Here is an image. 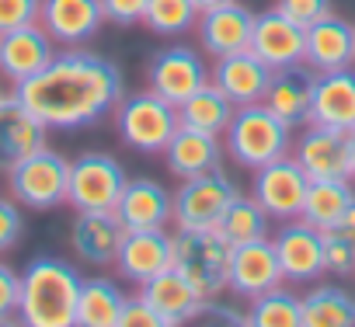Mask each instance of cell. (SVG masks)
I'll return each instance as SVG.
<instances>
[{
  "label": "cell",
  "instance_id": "cell-10",
  "mask_svg": "<svg viewBox=\"0 0 355 327\" xmlns=\"http://www.w3.org/2000/svg\"><path fill=\"white\" fill-rule=\"evenodd\" d=\"M202 84H209V67L199 49L189 46H171L160 49L146 67V87L171 105H182L189 94H196Z\"/></svg>",
  "mask_w": 355,
  "mask_h": 327
},
{
  "label": "cell",
  "instance_id": "cell-39",
  "mask_svg": "<svg viewBox=\"0 0 355 327\" xmlns=\"http://www.w3.org/2000/svg\"><path fill=\"white\" fill-rule=\"evenodd\" d=\"M25 237V216L15 199L0 195V251H11Z\"/></svg>",
  "mask_w": 355,
  "mask_h": 327
},
{
  "label": "cell",
  "instance_id": "cell-40",
  "mask_svg": "<svg viewBox=\"0 0 355 327\" xmlns=\"http://www.w3.org/2000/svg\"><path fill=\"white\" fill-rule=\"evenodd\" d=\"M146 4L150 0H101V11H105V21L119 28H132V25H143Z\"/></svg>",
  "mask_w": 355,
  "mask_h": 327
},
{
  "label": "cell",
  "instance_id": "cell-42",
  "mask_svg": "<svg viewBox=\"0 0 355 327\" xmlns=\"http://www.w3.org/2000/svg\"><path fill=\"white\" fill-rule=\"evenodd\" d=\"M334 227H341V230H348V233H355V195H352V202L345 206V213H341V220H338Z\"/></svg>",
  "mask_w": 355,
  "mask_h": 327
},
{
  "label": "cell",
  "instance_id": "cell-31",
  "mask_svg": "<svg viewBox=\"0 0 355 327\" xmlns=\"http://www.w3.org/2000/svg\"><path fill=\"white\" fill-rule=\"evenodd\" d=\"M352 178H317L310 182L306 188V199H303V220L313 223V227H334L345 213V206L352 202Z\"/></svg>",
  "mask_w": 355,
  "mask_h": 327
},
{
  "label": "cell",
  "instance_id": "cell-22",
  "mask_svg": "<svg viewBox=\"0 0 355 327\" xmlns=\"http://www.w3.org/2000/svg\"><path fill=\"white\" fill-rule=\"evenodd\" d=\"M303 63L313 73H331V70H348L355 67V25L338 18L334 11L306 28V53Z\"/></svg>",
  "mask_w": 355,
  "mask_h": 327
},
{
  "label": "cell",
  "instance_id": "cell-8",
  "mask_svg": "<svg viewBox=\"0 0 355 327\" xmlns=\"http://www.w3.org/2000/svg\"><path fill=\"white\" fill-rule=\"evenodd\" d=\"M125 185H129V175L112 153L87 150L77 160H70L67 202L77 213H84V209H115Z\"/></svg>",
  "mask_w": 355,
  "mask_h": 327
},
{
  "label": "cell",
  "instance_id": "cell-23",
  "mask_svg": "<svg viewBox=\"0 0 355 327\" xmlns=\"http://www.w3.org/2000/svg\"><path fill=\"white\" fill-rule=\"evenodd\" d=\"M310 125L355 132V67L317 73L313 101H310Z\"/></svg>",
  "mask_w": 355,
  "mask_h": 327
},
{
  "label": "cell",
  "instance_id": "cell-12",
  "mask_svg": "<svg viewBox=\"0 0 355 327\" xmlns=\"http://www.w3.org/2000/svg\"><path fill=\"white\" fill-rule=\"evenodd\" d=\"M122 240L125 227L115 209H84L70 223V247L91 268H112L119 261Z\"/></svg>",
  "mask_w": 355,
  "mask_h": 327
},
{
  "label": "cell",
  "instance_id": "cell-26",
  "mask_svg": "<svg viewBox=\"0 0 355 327\" xmlns=\"http://www.w3.org/2000/svg\"><path fill=\"white\" fill-rule=\"evenodd\" d=\"M139 292H143V299L157 310V317H160L164 327H178V324L196 320V313H199V306H202V296L189 285V279H185L182 272H174V268H167V272L146 279V282L139 285Z\"/></svg>",
  "mask_w": 355,
  "mask_h": 327
},
{
  "label": "cell",
  "instance_id": "cell-38",
  "mask_svg": "<svg viewBox=\"0 0 355 327\" xmlns=\"http://www.w3.org/2000/svg\"><path fill=\"white\" fill-rule=\"evenodd\" d=\"M275 8L286 18H293L296 25L310 28L313 21H320V18L331 15V0H275Z\"/></svg>",
  "mask_w": 355,
  "mask_h": 327
},
{
  "label": "cell",
  "instance_id": "cell-28",
  "mask_svg": "<svg viewBox=\"0 0 355 327\" xmlns=\"http://www.w3.org/2000/svg\"><path fill=\"white\" fill-rule=\"evenodd\" d=\"M125 306V292L119 282L94 275L80 282V296H77V327H119Z\"/></svg>",
  "mask_w": 355,
  "mask_h": 327
},
{
  "label": "cell",
  "instance_id": "cell-1",
  "mask_svg": "<svg viewBox=\"0 0 355 327\" xmlns=\"http://www.w3.org/2000/svg\"><path fill=\"white\" fill-rule=\"evenodd\" d=\"M15 94L46 129L67 132L112 115L125 98V77L119 63L80 46H67V53H56L46 70L15 84Z\"/></svg>",
  "mask_w": 355,
  "mask_h": 327
},
{
  "label": "cell",
  "instance_id": "cell-43",
  "mask_svg": "<svg viewBox=\"0 0 355 327\" xmlns=\"http://www.w3.org/2000/svg\"><path fill=\"white\" fill-rule=\"evenodd\" d=\"M199 4V11H213V8H223V4H230V0H196Z\"/></svg>",
  "mask_w": 355,
  "mask_h": 327
},
{
  "label": "cell",
  "instance_id": "cell-7",
  "mask_svg": "<svg viewBox=\"0 0 355 327\" xmlns=\"http://www.w3.org/2000/svg\"><path fill=\"white\" fill-rule=\"evenodd\" d=\"M237 192H241L237 182L223 168H213L206 175L185 178L182 188L174 192L171 220L178 223V230H216L223 209L234 202Z\"/></svg>",
  "mask_w": 355,
  "mask_h": 327
},
{
  "label": "cell",
  "instance_id": "cell-18",
  "mask_svg": "<svg viewBox=\"0 0 355 327\" xmlns=\"http://www.w3.org/2000/svg\"><path fill=\"white\" fill-rule=\"evenodd\" d=\"M39 25L53 35L56 46H84L101 32L105 11L101 0H42Z\"/></svg>",
  "mask_w": 355,
  "mask_h": 327
},
{
  "label": "cell",
  "instance_id": "cell-44",
  "mask_svg": "<svg viewBox=\"0 0 355 327\" xmlns=\"http://www.w3.org/2000/svg\"><path fill=\"white\" fill-rule=\"evenodd\" d=\"M348 143H352V178H355V132H348Z\"/></svg>",
  "mask_w": 355,
  "mask_h": 327
},
{
  "label": "cell",
  "instance_id": "cell-37",
  "mask_svg": "<svg viewBox=\"0 0 355 327\" xmlns=\"http://www.w3.org/2000/svg\"><path fill=\"white\" fill-rule=\"evenodd\" d=\"M39 8L42 0H0V35L39 21Z\"/></svg>",
  "mask_w": 355,
  "mask_h": 327
},
{
  "label": "cell",
  "instance_id": "cell-32",
  "mask_svg": "<svg viewBox=\"0 0 355 327\" xmlns=\"http://www.w3.org/2000/svg\"><path fill=\"white\" fill-rule=\"evenodd\" d=\"M216 233L237 247V244H251V240H261L268 237V213L258 206L254 195H234V202L223 209L220 223H216Z\"/></svg>",
  "mask_w": 355,
  "mask_h": 327
},
{
  "label": "cell",
  "instance_id": "cell-15",
  "mask_svg": "<svg viewBox=\"0 0 355 327\" xmlns=\"http://www.w3.org/2000/svg\"><path fill=\"white\" fill-rule=\"evenodd\" d=\"M53 56H56V42L39 21L0 35V77L11 84L35 77L39 70L49 67Z\"/></svg>",
  "mask_w": 355,
  "mask_h": 327
},
{
  "label": "cell",
  "instance_id": "cell-24",
  "mask_svg": "<svg viewBox=\"0 0 355 327\" xmlns=\"http://www.w3.org/2000/svg\"><path fill=\"white\" fill-rule=\"evenodd\" d=\"M313 80L317 73L300 63V67H286V70H272L268 91H265V108L282 118L289 129L310 125V101H313Z\"/></svg>",
  "mask_w": 355,
  "mask_h": 327
},
{
  "label": "cell",
  "instance_id": "cell-36",
  "mask_svg": "<svg viewBox=\"0 0 355 327\" xmlns=\"http://www.w3.org/2000/svg\"><path fill=\"white\" fill-rule=\"evenodd\" d=\"M18 299H21V275L0 261V324L18 320Z\"/></svg>",
  "mask_w": 355,
  "mask_h": 327
},
{
  "label": "cell",
  "instance_id": "cell-6",
  "mask_svg": "<svg viewBox=\"0 0 355 327\" xmlns=\"http://www.w3.org/2000/svg\"><path fill=\"white\" fill-rule=\"evenodd\" d=\"M112 115H115L119 139L129 150H139V153H164V146L171 143L178 125H182L178 122V105L153 94L150 87L136 91V94H125L115 105Z\"/></svg>",
  "mask_w": 355,
  "mask_h": 327
},
{
  "label": "cell",
  "instance_id": "cell-3",
  "mask_svg": "<svg viewBox=\"0 0 355 327\" xmlns=\"http://www.w3.org/2000/svg\"><path fill=\"white\" fill-rule=\"evenodd\" d=\"M223 139H227V153L234 157V164H241L248 171H258L279 157H289L293 150V129L282 118H275L265 105L237 108Z\"/></svg>",
  "mask_w": 355,
  "mask_h": 327
},
{
  "label": "cell",
  "instance_id": "cell-5",
  "mask_svg": "<svg viewBox=\"0 0 355 327\" xmlns=\"http://www.w3.org/2000/svg\"><path fill=\"white\" fill-rule=\"evenodd\" d=\"M8 188H11V199L25 209H35V213L60 209L70 188V160L49 150L46 143L8 171Z\"/></svg>",
  "mask_w": 355,
  "mask_h": 327
},
{
  "label": "cell",
  "instance_id": "cell-9",
  "mask_svg": "<svg viewBox=\"0 0 355 327\" xmlns=\"http://www.w3.org/2000/svg\"><path fill=\"white\" fill-rule=\"evenodd\" d=\"M306 188H310V178L296 157H279L265 164V168L254 171V182H251V195L268 213V220H296L303 213Z\"/></svg>",
  "mask_w": 355,
  "mask_h": 327
},
{
  "label": "cell",
  "instance_id": "cell-2",
  "mask_svg": "<svg viewBox=\"0 0 355 327\" xmlns=\"http://www.w3.org/2000/svg\"><path fill=\"white\" fill-rule=\"evenodd\" d=\"M80 275L63 258H32L21 272L18 320L28 327H77Z\"/></svg>",
  "mask_w": 355,
  "mask_h": 327
},
{
  "label": "cell",
  "instance_id": "cell-17",
  "mask_svg": "<svg viewBox=\"0 0 355 327\" xmlns=\"http://www.w3.org/2000/svg\"><path fill=\"white\" fill-rule=\"evenodd\" d=\"M300 168L306 171L310 182L317 178H352V143L348 132L324 129V125H306V132L296 143Z\"/></svg>",
  "mask_w": 355,
  "mask_h": 327
},
{
  "label": "cell",
  "instance_id": "cell-27",
  "mask_svg": "<svg viewBox=\"0 0 355 327\" xmlns=\"http://www.w3.org/2000/svg\"><path fill=\"white\" fill-rule=\"evenodd\" d=\"M171 209H174V195L153 178H132L122 188V199L115 206L125 230H157L171 220Z\"/></svg>",
  "mask_w": 355,
  "mask_h": 327
},
{
  "label": "cell",
  "instance_id": "cell-16",
  "mask_svg": "<svg viewBox=\"0 0 355 327\" xmlns=\"http://www.w3.org/2000/svg\"><path fill=\"white\" fill-rule=\"evenodd\" d=\"M196 32H199V49L209 53L213 60L241 53V49L251 46L254 11L244 8L241 0H230V4H223V8L202 11L199 21H196Z\"/></svg>",
  "mask_w": 355,
  "mask_h": 327
},
{
  "label": "cell",
  "instance_id": "cell-41",
  "mask_svg": "<svg viewBox=\"0 0 355 327\" xmlns=\"http://www.w3.org/2000/svg\"><path fill=\"white\" fill-rule=\"evenodd\" d=\"M119 327H164V324H160L157 310L143 299V292H136V296H125V306H122Z\"/></svg>",
  "mask_w": 355,
  "mask_h": 327
},
{
  "label": "cell",
  "instance_id": "cell-14",
  "mask_svg": "<svg viewBox=\"0 0 355 327\" xmlns=\"http://www.w3.org/2000/svg\"><path fill=\"white\" fill-rule=\"evenodd\" d=\"M282 282L286 279H282L272 237L230 247V282H227V289L234 296L251 303V299H258L261 292H268V289H275Z\"/></svg>",
  "mask_w": 355,
  "mask_h": 327
},
{
  "label": "cell",
  "instance_id": "cell-25",
  "mask_svg": "<svg viewBox=\"0 0 355 327\" xmlns=\"http://www.w3.org/2000/svg\"><path fill=\"white\" fill-rule=\"evenodd\" d=\"M164 164H167V171L174 178H182V182L196 178V175H206L213 168H223V143L213 132L178 125V132L164 146Z\"/></svg>",
  "mask_w": 355,
  "mask_h": 327
},
{
  "label": "cell",
  "instance_id": "cell-33",
  "mask_svg": "<svg viewBox=\"0 0 355 327\" xmlns=\"http://www.w3.org/2000/svg\"><path fill=\"white\" fill-rule=\"evenodd\" d=\"M248 327H303V296L286 285H275L251 299Z\"/></svg>",
  "mask_w": 355,
  "mask_h": 327
},
{
  "label": "cell",
  "instance_id": "cell-4",
  "mask_svg": "<svg viewBox=\"0 0 355 327\" xmlns=\"http://www.w3.org/2000/svg\"><path fill=\"white\" fill-rule=\"evenodd\" d=\"M174 261L171 268L182 272L189 285L202 299H216L230 282V244L216 230H178L171 233Z\"/></svg>",
  "mask_w": 355,
  "mask_h": 327
},
{
  "label": "cell",
  "instance_id": "cell-13",
  "mask_svg": "<svg viewBox=\"0 0 355 327\" xmlns=\"http://www.w3.org/2000/svg\"><path fill=\"white\" fill-rule=\"evenodd\" d=\"M248 49L272 70L300 67L303 53H306V28L296 25L293 18H286L279 8H268V11L254 15V32H251Z\"/></svg>",
  "mask_w": 355,
  "mask_h": 327
},
{
  "label": "cell",
  "instance_id": "cell-21",
  "mask_svg": "<svg viewBox=\"0 0 355 327\" xmlns=\"http://www.w3.org/2000/svg\"><path fill=\"white\" fill-rule=\"evenodd\" d=\"M171 261H174V247H171V233L164 227H157V230H125L115 268L125 282L143 285L146 279L167 272Z\"/></svg>",
  "mask_w": 355,
  "mask_h": 327
},
{
  "label": "cell",
  "instance_id": "cell-45",
  "mask_svg": "<svg viewBox=\"0 0 355 327\" xmlns=\"http://www.w3.org/2000/svg\"><path fill=\"white\" fill-rule=\"evenodd\" d=\"M0 98H4V87H0Z\"/></svg>",
  "mask_w": 355,
  "mask_h": 327
},
{
  "label": "cell",
  "instance_id": "cell-11",
  "mask_svg": "<svg viewBox=\"0 0 355 327\" xmlns=\"http://www.w3.org/2000/svg\"><path fill=\"white\" fill-rule=\"evenodd\" d=\"M275 258L286 282H317L324 275V240L320 227L306 223L303 216L282 220L279 233L272 237Z\"/></svg>",
  "mask_w": 355,
  "mask_h": 327
},
{
  "label": "cell",
  "instance_id": "cell-35",
  "mask_svg": "<svg viewBox=\"0 0 355 327\" xmlns=\"http://www.w3.org/2000/svg\"><path fill=\"white\" fill-rule=\"evenodd\" d=\"M324 240V275H355V233L341 230V227H324L320 230Z\"/></svg>",
  "mask_w": 355,
  "mask_h": 327
},
{
  "label": "cell",
  "instance_id": "cell-19",
  "mask_svg": "<svg viewBox=\"0 0 355 327\" xmlns=\"http://www.w3.org/2000/svg\"><path fill=\"white\" fill-rule=\"evenodd\" d=\"M49 143V129L21 105L18 94L0 98V171H11L18 160Z\"/></svg>",
  "mask_w": 355,
  "mask_h": 327
},
{
  "label": "cell",
  "instance_id": "cell-34",
  "mask_svg": "<svg viewBox=\"0 0 355 327\" xmlns=\"http://www.w3.org/2000/svg\"><path fill=\"white\" fill-rule=\"evenodd\" d=\"M199 15L202 11H199L196 0H150L146 15H143V25L153 35H182V32L196 28Z\"/></svg>",
  "mask_w": 355,
  "mask_h": 327
},
{
  "label": "cell",
  "instance_id": "cell-30",
  "mask_svg": "<svg viewBox=\"0 0 355 327\" xmlns=\"http://www.w3.org/2000/svg\"><path fill=\"white\" fill-rule=\"evenodd\" d=\"M303 327H355V296L341 285H313L303 296Z\"/></svg>",
  "mask_w": 355,
  "mask_h": 327
},
{
  "label": "cell",
  "instance_id": "cell-20",
  "mask_svg": "<svg viewBox=\"0 0 355 327\" xmlns=\"http://www.w3.org/2000/svg\"><path fill=\"white\" fill-rule=\"evenodd\" d=\"M209 80L237 105H261L265 101V91H268V80H272V67L261 63L251 49H241V53H230V56H220L216 67L209 70Z\"/></svg>",
  "mask_w": 355,
  "mask_h": 327
},
{
  "label": "cell",
  "instance_id": "cell-29",
  "mask_svg": "<svg viewBox=\"0 0 355 327\" xmlns=\"http://www.w3.org/2000/svg\"><path fill=\"white\" fill-rule=\"evenodd\" d=\"M237 105L209 80L202 84L196 94H189L182 105H178V122L189 125V129H202V132H213V136H223L230 118H234Z\"/></svg>",
  "mask_w": 355,
  "mask_h": 327
}]
</instances>
